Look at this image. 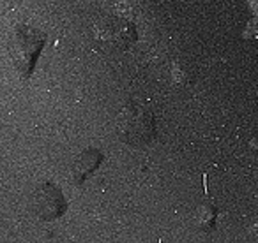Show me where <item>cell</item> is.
<instances>
[{"mask_svg":"<svg viewBox=\"0 0 258 243\" xmlns=\"http://www.w3.org/2000/svg\"><path fill=\"white\" fill-rule=\"evenodd\" d=\"M118 136L131 147H144L151 143L156 134L154 114L147 106L140 102H129L118 113L117 118Z\"/></svg>","mask_w":258,"mask_h":243,"instance_id":"obj_1","label":"cell"},{"mask_svg":"<svg viewBox=\"0 0 258 243\" xmlns=\"http://www.w3.org/2000/svg\"><path fill=\"white\" fill-rule=\"evenodd\" d=\"M44 41H46L44 34L29 25H16L11 30L8 37V50L13 64L22 76L29 78L32 74L37 57L43 51Z\"/></svg>","mask_w":258,"mask_h":243,"instance_id":"obj_2","label":"cell"},{"mask_svg":"<svg viewBox=\"0 0 258 243\" xmlns=\"http://www.w3.org/2000/svg\"><path fill=\"white\" fill-rule=\"evenodd\" d=\"M96 39L111 50H125L137 41V27L124 16H104L96 23Z\"/></svg>","mask_w":258,"mask_h":243,"instance_id":"obj_3","label":"cell"},{"mask_svg":"<svg viewBox=\"0 0 258 243\" xmlns=\"http://www.w3.org/2000/svg\"><path fill=\"white\" fill-rule=\"evenodd\" d=\"M34 210L41 220H55L60 218L68 210V199L60 187L55 183H43L34 194Z\"/></svg>","mask_w":258,"mask_h":243,"instance_id":"obj_4","label":"cell"},{"mask_svg":"<svg viewBox=\"0 0 258 243\" xmlns=\"http://www.w3.org/2000/svg\"><path fill=\"white\" fill-rule=\"evenodd\" d=\"M103 159L104 157L99 150H94V148L85 150L78 159H76L75 164H73L71 182L75 183V185H82V183L85 182V180L89 178V176L92 175L97 168H99L101 162H103Z\"/></svg>","mask_w":258,"mask_h":243,"instance_id":"obj_5","label":"cell"},{"mask_svg":"<svg viewBox=\"0 0 258 243\" xmlns=\"http://www.w3.org/2000/svg\"><path fill=\"white\" fill-rule=\"evenodd\" d=\"M195 224L200 231H212L218 224V210L212 204H202L195 215Z\"/></svg>","mask_w":258,"mask_h":243,"instance_id":"obj_6","label":"cell"},{"mask_svg":"<svg viewBox=\"0 0 258 243\" xmlns=\"http://www.w3.org/2000/svg\"><path fill=\"white\" fill-rule=\"evenodd\" d=\"M173 81H177V83H184L186 81V72L182 71V69L179 67V65H173Z\"/></svg>","mask_w":258,"mask_h":243,"instance_id":"obj_7","label":"cell"},{"mask_svg":"<svg viewBox=\"0 0 258 243\" xmlns=\"http://www.w3.org/2000/svg\"><path fill=\"white\" fill-rule=\"evenodd\" d=\"M165 2H168V0H165ZM170 2H173V0H170Z\"/></svg>","mask_w":258,"mask_h":243,"instance_id":"obj_8","label":"cell"}]
</instances>
